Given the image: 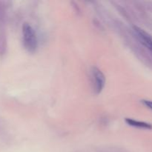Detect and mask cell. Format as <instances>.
I'll list each match as a JSON object with an SVG mask.
<instances>
[{"label":"cell","instance_id":"6da1fadb","mask_svg":"<svg viewBox=\"0 0 152 152\" xmlns=\"http://www.w3.org/2000/svg\"><path fill=\"white\" fill-rule=\"evenodd\" d=\"M23 43L25 49L28 52L34 53L38 47L37 34L33 27L28 23H25L22 26Z\"/></svg>","mask_w":152,"mask_h":152},{"label":"cell","instance_id":"7a4b0ae2","mask_svg":"<svg viewBox=\"0 0 152 152\" xmlns=\"http://www.w3.org/2000/svg\"><path fill=\"white\" fill-rule=\"evenodd\" d=\"M92 77L94 79V90L97 94H100L105 87V77L102 71L96 67L92 68Z\"/></svg>","mask_w":152,"mask_h":152},{"label":"cell","instance_id":"3957f363","mask_svg":"<svg viewBox=\"0 0 152 152\" xmlns=\"http://www.w3.org/2000/svg\"><path fill=\"white\" fill-rule=\"evenodd\" d=\"M134 31L140 42L152 52V37L146 31L137 26H134Z\"/></svg>","mask_w":152,"mask_h":152},{"label":"cell","instance_id":"277c9868","mask_svg":"<svg viewBox=\"0 0 152 152\" xmlns=\"http://www.w3.org/2000/svg\"><path fill=\"white\" fill-rule=\"evenodd\" d=\"M125 121L129 126L132 127L137 128L140 129H146V130H152V124L145 122L139 121L132 118H126Z\"/></svg>","mask_w":152,"mask_h":152},{"label":"cell","instance_id":"5b68a950","mask_svg":"<svg viewBox=\"0 0 152 152\" xmlns=\"http://www.w3.org/2000/svg\"><path fill=\"white\" fill-rule=\"evenodd\" d=\"M141 102H142V104H143L144 105H145L147 108L152 110V101L147 100V99H143V100H141Z\"/></svg>","mask_w":152,"mask_h":152}]
</instances>
